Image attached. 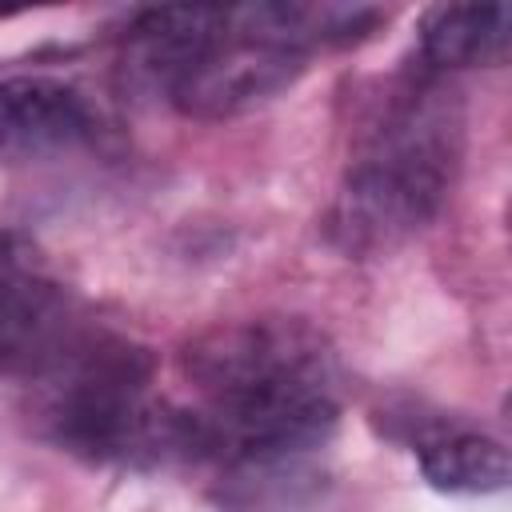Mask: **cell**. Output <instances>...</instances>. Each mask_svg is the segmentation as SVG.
Returning <instances> with one entry per match:
<instances>
[{
  "instance_id": "6",
  "label": "cell",
  "mask_w": 512,
  "mask_h": 512,
  "mask_svg": "<svg viewBox=\"0 0 512 512\" xmlns=\"http://www.w3.org/2000/svg\"><path fill=\"white\" fill-rule=\"evenodd\" d=\"M228 8H148L128 24L124 40V80L148 96H172L188 68L224 32Z\"/></svg>"
},
{
  "instance_id": "9",
  "label": "cell",
  "mask_w": 512,
  "mask_h": 512,
  "mask_svg": "<svg viewBox=\"0 0 512 512\" xmlns=\"http://www.w3.org/2000/svg\"><path fill=\"white\" fill-rule=\"evenodd\" d=\"M420 472L436 492L488 496L508 488V448L472 428H444L420 444Z\"/></svg>"
},
{
  "instance_id": "5",
  "label": "cell",
  "mask_w": 512,
  "mask_h": 512,
  "mask_svg": "<svg viewBox=\"0 0 512 512\" xmlns=\"http://www.w3.org/2000/svg\"><path fill=\"white\" fill-rule=\"evenodd\" d=\"M96 132V112L80 88L52 76L0 80V160H44Z\"/></svg>"
},
{
  "instance_id": "3",
  "label": "cell",
  "mask_w": 512,
  "mask_h": 512,
  "mask_svg": "<svg viewBox=\"0 0 512 512\" xmlns=\"http://www.w3.org/2000/svg\"><path fill=\"white\" fill-rule=\"evenodd\" d=\"M152 356L124 336H84L32 380V424L68 456L88 464L160 468L200 460V420L152 396Z\"/></svg>"
},
{
  "instance_id": "7",
  "label": "cell",
  "mask_w": 512,
  "mask_h": 512,
  "mask_svg": "<svg viewBox=\"0 0 512 512\" xmlns=\"http://www.w3.org/2000/svg\"><path fill=\"white\" fill-rule=\"evenodd\" d=\"M512 44L508 4H436L420 16V56L428 72L504 64Z\"/></svg>"
},
{
  "instance_id": "1",
  "label": "cell",
  "mask_w": 512,
  "mask_h": 512,
  "mask_svg": "<svg viewBox=\"0 0 512 512\" xmlns=\"http://www.w3.org/2000/svg\"><path fill=\"white\" fill-rule=\"evenodd\" d=\"M200 392V460L316 456L340 420L336 352L304 320L260 316L204 332L184 352Z\"/></svg>"
},
{
  "instance_id": "8",
  "label": "cell",
  "mask_w": 512,
  "mask_h": 512,
  "mask_svg": "<svg viewBox=\"0 0 512 512\" xmlns=\"http://www.w3.org/2000/svg\"><path fill=\"white\" fill-rule=\"evenodd\" d=\"M328 492V472L316 456L252 460L220 468L212 488L224 512H304Z\"/></svg>"
},
{
  "instance_id": "2",
  "label": "cell",
  "mask_w": 512,
  "mask_h": 512,
  "mask_svg": "<svg viewBox=\"0 0 512 512\" xmlns=\"http://www.w3.org/2000/svg\"><path fill=\"white\" fill-rule=\"evenodd\" d=\"M464 156V112L432 72L408 76L376 104L328 212V236L348 256H384L424 232L444 208Z\"/></svg>"
},
{
  "instance_id": "4",
  "label": "cell",
  "mask_w": 512,
  "mask_h": 512,
  "mask_svg": "<svg viewBox=\"0 0 512 512\" xmlns=\"http://www.w3.org/2000/svg\"><path fill=\"white\" fill-rule=\"evenodd\" d=\"M84 320L72 300L44 276L0 256V372L44 376L80 336Z\"/></svg>"
}]
</instances>
